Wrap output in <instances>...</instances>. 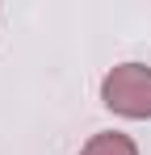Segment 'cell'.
Masks as SVG:
<instances>
[{"mask_svg": "<svg viewBox=\"0 0 151 155\" xmlns=\"http://www.w3.org/2000/svg\"><path fill=\"white\" fill-rule=\"evenodd\" d=\"M101 101H105V109L134 117V122L151 117V67H143V63L113 67L101 80Z\"/></svg>", "mask_w": 151, "mask_h": 155, "instance_id": "obj_1", "label": "cell"}, {"mask_svg": "<svg viewBox=\"0 0 151 155\" xmlns=\"http://www.w3.org/2000/svg\"><path fill=\"white\" fill-rule=\"evenodd\" d=\"M80 155H139V147H134L130 134L105 130V134H92V138L84 143V151H80Z\"/></svg>", "mask_w": 151, "mask_h": 155, "instance_id": "obj_2", "label": "cell"}]
</instances>
